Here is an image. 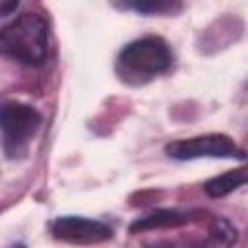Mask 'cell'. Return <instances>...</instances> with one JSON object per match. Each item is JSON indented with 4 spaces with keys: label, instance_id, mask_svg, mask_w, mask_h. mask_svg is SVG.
Returning <instances> with one entry per match:
<instances>
[{
    "label": "cell",
    "instance_id": "3957f363",
    "mask_svg": "<svg viewBox=\"0 0 248 248\" xmlns=\"http://www.w3.org/2000/svg\"><path fill=\"white\" fill-rule=\"evenodd\" d=\"M165 153L178 161H190L200 157H219V159H246V153L223 134H207L188 140L172 141L165 147Z\"/></svg>",
    "mask_w": 248,
    "mask_h": 248
},
{
    "label": "cell",
    "instance_id": "7a4b0ae2",
    "mask_svg": "<svg viewBox=\"0 0 248 248\" xmlns=\"http://www.w3.org/2000/svg\"><path fill=\"white\" fill-rule=\"evenodd\" d=\"M41 126V114L23 103L8 101L2 107V149L6 159L23 157Z\"/></svg>",
    "mask_w": 248,
    "mask_h": 248
},
{
    "label": "cell",
    "instance_id": "30bf717a",
    "mask_svg": "<svg viewBox=\"0 0 248 248\" xmlns=\"http://www.w3.org/2000/svg\"><path fill=\"white\" fill-rule=\"evenodd\" d=\"M17 4H19V0H0V14H2V17L10 16L17 8Z\"/></svg>",
    "mask_w": 248,
    "mask_h": 248
},
{
    "label": "cell",
    "instance_id": "6da1fadb",
    "mask_svg": "<svg viewBox=\"0 0 248 248\" xmlns=\"http://www.w3.org/2000/svg\"><path fill=\"white\" fill-rule=\"evenodd\" d=\"M2 52L25 66H43L50 50L46 21L37 14H23L0 33Z\"/></svg>",
    "mask_w": 248,
    "mask_h": 248
},
{
    "label": "cell",
    "instance_id": "52a82bcc",
    "mask_svg": "<svg viewBox=\"0 0 248 248\" xmlns=\"http://www.w3.org/2000/svg\"><path fill=\"white\" fill-rule=\"evenodd\" d=\"M114 4L145 16H172L182 10V0H114Z\"/></svg>",
    "mask_w": 248,
    "mask_h": 248
},
{
    "label": "cell",
    "instance_id": "8992f818",
    "mask_svg": "<svg viewBox=\"0 0 248 248\" xmlns=\"http://www.w3.org/2000/svg\"><path fill=\"white\" fill-rule=\"evenodd\" d=\"M200 211H180V209H155L153 213H147L134 221L130 225V232H141L151 229H167V227H180L188 225L194 219H198Z\"/></svg>",
    "mask_w": 248,
    "mask_h": 248
},
{
    "label": "cell",
    "instance_id": "277c9868",
    "mask_svg": "<svg viewBox=\"0 0 248 248\" xmlns=\"http://www.w3.org/2000/svg\"><path fill=\"white\" fill-rule=\"evenodd\" d=\"M120 62L134 72L153 76L163 74L170 68L172 52L161 37H143L128 43L122 48Z\"/></svg>",
    "mask_w": 248,
    "mask_h": 248
},
{
    "label": "cell",
    "instance_id": "ba28073f",
    "mask_svg": "<svg viewBox=\"0 0 248 248\" xmlns=\"http://www.w3.org/2000/svg\"><path fill=\"white\" fill-rule=\"evenodd\" d=\"M242 184H248V167L234 169V170H229L221 176H215V178L207 180L203 190L211 198H223V196L231 194L232 190H236Z\"/></svg>",
    "mask_w": 248,
    "mask_h": 248
},
{
    "label": "cell",
    "instance_id": "9c48e42d",
    "mask_svg": "<svg viewBox=\"0 0 248 248\" xmlns=\"http://www.w3.org/2000/svg\"><path fill=\"white\" fill-rule=\"evenodd\" d=\"M209 234H211L213 240L219 242V244H231V242L236 240V231H234V227H232L229 221H225V219H215L213 225H211V229H209Z\"/></svg>",
    "mask_w": 248,
    "mask_h": 248
},
{
    "label": "cell",
    "instance_id": "5b68a950",
    "mask_svg": "<svg viewBox=\"0 0 248 248\" xmlns=\"http://www.w3.org/2000/svg\"><path fill=\"white\" fill-rule=\"evenodd\" d=\"M52 236L64 242H76V244H93V242H103L112 236V229L101 221L85 219V217H76V215H66L58 217L50 225Z\"/></svg>",
    "mask_w": 248,
    "mask_h": 248
}]
</instances>
